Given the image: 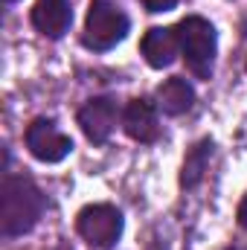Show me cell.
<instances>
[{
  "label": "cell",
  "mask_w": 247,
  "mask_h": 250,
  "mask_svg": "<svg viewBox=\"0 0 247 250\" xmlns=\"http://www.w3.org/2000/svg\"><path fill=\"white\" fill-rule=\"evenodd\" d=\"M140 3H143L145 12H154V15L157 12H172L178 6V0H140Z\"/></svg>",
  "instance_id": "7c38bea8"
},
{
  "label": "cell",
  "mask_w": 247,
  "mask_h": 250,
  "mask_svg": "<svg viewBox=\"0 0 247 250\" xmlns=\"http://www.w3.org/2000/svg\"><path fill=\"white\" fill-rule=\"evenodd\" d=\"M23 140H26L29 154L41 163H62L73 151V140L53 120H44V117H38V120H32L26 125Z\"/></svg>",
  "instance_id": "5b68a950"
},
{
  "label": "cell",
  "mask_w": 247,
  "mask_h": 250,
  "mask_svg": "<svg viewBox=\"0 0 247 250\" xmlns=\"http://www.w3.org/2000/svg\"><path fill=\"white\" fill-rule=\"evenodd\" d=\"M125 134L137 143H154L160 137V120H157V105L148 99H131L123 111Z\"/></svg>",
  "instance_id": "52a82bcc"
},
{
  "label": "cell",
  "mask_w": 247,
  "mask_h": 250,
  "mask_svg": "<svg viewBox=\"0 0 247 250\" xmlns=\"http://www.w3.org/2000/svg\"><path fill=\"white\" fill-rule=\"evenodd\" d=\"M117 123H120V105L114 96H93L79 108V125H82L84 137L96 146L108 143Z\"/></svg>",
  "instance_id": "8992f818"
},
{
  "label": "cell",
  "mask_w": 247,
  "mask_h": 250,
  "mask_svg": "<svg viewBox=\"0 0 247 250\" xmlns=\"http://www.w3.org/2000/svg\"><path fill=\"white\" fill-rule=\"evenodd\" d=\"M123 227H125V218L114 204H87L76 215L79 236L90 248H99V250L114 248L120 242V236H123Z\"/></svg>",
  "instance_id": "277c9868"
},
{
  "label": "cell",
  "mask_w": 247,
  "mask_h": 250,
  "mask_svg": "<svg viewBox=\"0 0 247 250\" xmlns=\"http://www.w3.org/2000/svg\"><path fill=\"white\" fill-rule=\"evenodd\" d=\"M128 29H131V21L120 6V0H90L82 44L93 53H108L120 41H125Z\"/></svg>",
  "instance_id": "7a4b0ae2"
},
{
  "label": "cell",
  "mask_w": 247,
  "mask_h": 250,
  "mask_svg": "<svg viewBox=\"0 0 247 250\" xmlns=\"http://www.w3.org/2000/svg\"><path fill=\"white\" fill-rule=\"evenodd\" d=\"M73 23L70 0H38L32 6V26L47 38H64Z\"/></svg>",
  "instance_id": "9c48e42d"
},
{
  "label": "cell",
  "mask_w": 247,
  "mask_h": 250,
  "mask_svg": "<svg viewBox=\"0 0 247 250\" xmlns=\"http://www.w3.org/2000/svg\"><path fill=\"white\" fill-rule=\"evenodd\" d=\"M178 44H181V53H184L189 70L198 76V79H212V67H215V53H218V35H215V26L201 18V15H189L184 18L178 26Z\"/></svg>",
  "instance_id": "3957f363"
},
{
  "label": "cell",
  "mask_w": 247,
  "mask_h": 250,
  "mask_svg": "<svg viewBox=\"0 0 247 250\" xmlns=\"http://www.w3.org/2000/svg\"><path fill=\"white\" fill-rule=\"evenodd\" d=\"M227 250H236V248H227Z\"/></svg>",
  "instance_id": "5bb4252c"
},
{
  "label": "cell",
  "mask_w": 247,
  "mask_h": 250,
  "mask_svg": "<svg viewBox=\"0 0 247 250\" xmlns=\"http://www.w3.org/2000/svg\"><path fill=\"white\" fill-rule=\"evenodd\" d=\"M212 148H215V143L206 137V140L195 143V146L186 151L184 169H181V187L184 189H195L204 181V175H206V169H209V160H212Z\"/></svg>",
  "instance_id": "8fae6325"
},
{
  "label": "cell",
  "mask_w": 247,
  "mask_h": 250,
  "mask_svg": "<svg viewBox=\"0 0 247 250\" xmlns=\"http://www.w3.org/2000/svg\"><path fill=\"white\" fill-rule=\"evenodd\" d=\"M47 209V198L32 178L6 175L0 184V233L6 239L29 233Z\"/></svg>",
  "instance_id": "6da1fadb"
},
{
  "label": "cell",
  "mask_w": 247,
  "mask_h": 250,
  "mask_svg": "<svg viewBox=\"0 0 247 250\" xmlns=\"http://www.w3.org/2000/svg\"><path fill=\"white\" fill-rule=\"evenodd\" d=\"M239 224L247 230V195L242 198V204H239Z\"/></svg>",
  "instance_id": "4fadbf2b"
},
{
  "label": "cell",
  "mask_w": 247,
  "mask_h": 250,
  "mask_svg": "<svg viewBox=\"0 0 247 250\" xmlns=\"http://www.w3.org/2000/svg\"><path fill=\"white\" fill-rule=\"evenodd\" d=\"M192 105H195V87L181 76H172L157 87V108L166 117H181Z\"/></svg>",
  "instance_id": "30bf717a"
},
{
  "label": "cell",
  "mask_w": 247,
  "mask_h": 250,
  "mask_svg": "<svg viewBox=\"0 0 247 250\" xmlns=\"http://www.w3.org/2000/svg\"><path fill=\"white\" fill-rule=\"evenodd\" d=\"M140 53L148 62V67H154V70L172 67L175 59H178V53H181L178 32L175 29H166V26H151L143 35V41H140Z\"/></svg>",
  "instance_id": "ba28073f"
}]
</instances>
